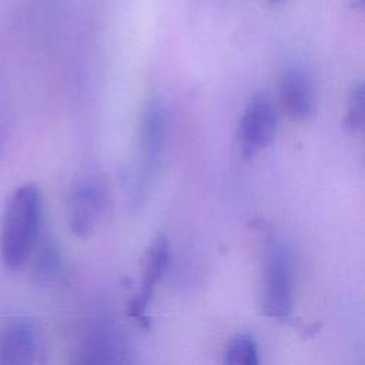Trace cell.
<instances>
[{
    "instance_id": "obj_2",
    "label": "cell",
    "mask_w": 365,
    "mask_h": 365,
    "mask_svg": "<svg viewBox=\"0 0 365 365\" xmlns=\"http://www.w3.org/2000/svg\"><path fill=\"white\" fill-rule=\"evenodd\" d=\"M261 299L265 315L272 319H287L292 312V258L282 244H271L265 252Z\"/></svg>"
},
{
    "instance_id": "obj_8",
    "label": "cell",
    "mask_w": 365,
    "mask_h": 365,
    "mask_svg": "<svg viewBox=\"0 0 365 365\" xmlns=\"http://www.w3.org/2000/svg\"><path fill=\"white\" fill-rule=\"evenodd\" d=\"M125 354L117 334L100 329L84 341L73 365H125Z\"/></svg>"
},
{
    "instance_id": "obj_11",
    "label": "cell",
    "mask_w": 365,
    "mask_h": 365,
    "mask_svg": "<svg viewBox=\"0 0 365 365\" xmlns=\"http://www.w3.org/2000/svg\"><path fill=\"white\" fill-rule=\"evenodd\" d=\"M222 365H259L258 348L252 336L237 335L225 348Z\"/></svg>"
},
{
    "instance_id": "obj_12",
    "label": "cell",
    "mask_w": 365,
    "mask_h": 365,
    "mask_svg": "<svg viewBox=\"0 0 365 365\" xmlns=\"http://www.w3.org/2000/svg\"><path fill=\"white\" fill-rule=\"evenodd\" d=\"M365 118V88L362 83H358L352 87L348 104H346V117L345 124L349 131H358L364 125Z\"/></svg>"
},
{
    "instance_id": "obj_13",
    "label": "cell",
    "mask_w": 365,
    "mask_h": 365,
    "mask_svg": "<svg viewBox=\"0 0 365 365\" xmlns=\"http://www.w3.org/2000/svg\"><path fill=\"white\" fill-rule=\"evenodd\" d=\"M271 1H277V0H271Z\"/></svg>"
},
{
    "instance_id": "obj_3",
    "label": "cell",
    "mask_w": 365,
    "mask_h": 365,
    "mask_svg": "<svg viewBox=\"0 0 365 365\" xmlns=\"http://www.w3.org/2000/svg\"><path fill=\"white\" fill-rule=\"evenodd\" d=\"M165 135V118L161 106L153 100L147 104L141 127H140V145H138V170L135 173L134 201H141L157 174L158 163L163 153Z\"/></svg>"
},
{
    "instance_id": "obj_10",
    "label": "cell",
    "mask_w": 365,
    "mask_h": 365,
    "mask_svg": "<svg viewBox=\"0 0 365 365\" xmlns=\"http://www.w3.org/2000/svg\"><path fill=\"white\" fill-rule=\"evenodd\" d=\"M31 257L33 278L41 284L53 281L60 269V252L51 238H38L31 251L30 258Z\"/></svg>"
},
{
    "instance_id": "obj_7",
    "label": "cell",
    "mask_w": 365,
    "mask_h": 365,
    "mask_svg": "<svg viewBox=\"0 0 365 365\" xmlns=\"http://www.w3.org/2000/svg\"><path fill=\"white\" fill-rule=\"evenodd\" d=\"M38 356V334L27 318H14L0 331V365H34Z\"/></svg>"
},
{
    "instance_id": "obj_4",
    "label": "cell",
    "mask_w": 365,
    "mask_h": 365,
    "mask_svg": "<svg viewBox=\"0 0 365 365\" xmlns=\"http://www.w3.org/2000/svg\"><path fill=\"white\" fill-rule=\"evenodd\" d=\"M277 114L271 98L265 93L255 94L247 104L240 123V143L245 157L264 150L274 138Z\"/></svg>"
},
{
    "instance_id": "obj_9",
    "label": "cell",
    "mask_w": 365,
    "mask_h": 365,
    "mask_svg": "<svg viewBox=\"0 0 365 365\" xmlns=\"http://www.w3.org/2000/svg\"><path fill=\"white\" fill-rule=\"evenodd\" d=\"M279 96L281 103L291 118L304 121L312 115L315 110L314 90L301 70L291 68L284 74Z\"/></svg>"
},
{
    "instance_id": "obj_6",
    "label": "cell",
    "mask_w": 365,
    "mask_h": 365,
    "mask_svg": "<svg viewBox=\"0 0 365 365\" xmlns=\"http://www.w3.org/2000/svg\"><path fill=\"white\" fill-rule=\"evenodd\" d=\"M104 210V195L94 182H80L73 188L67 200V224L73 235L90 237Z\"/></svg>"
},
{
    "instance_id": "obj_1",
    "label": "cell",
    "mask_w": 365,
    "mask_h": 365,
    "mask_svg": "<svg viewBox=\"0 0 365 365\" xmlns=\"http://www.w3.org/2000/svg\"><path fill=\"white\" fill-rule=\"evenodd\" d=\"M41 194L37 185L24 184L9 197L0 224V258L6 268L19 271L29 261L40 238Z\"/></svg>"
},
{
    "instance_id": "obj_5",
    "label": "cell",
    "mask_w": 365,
    "mask_h": 365,
    "mask_svg": "<svg viewBox=\"0 0 365 365\" xmlns=\"http://www.w3.org/2000/svg\"><path fill=\"white\" fill-rule=\"evenodd\" d=\"M170 264V248L168 241L164 235L158 234L150 244L145 251L143 269H141V281L140 289L134 295V298L128 304V315L138 322L141 327H148L147 308L154 295V291L161 281L164 272L167 271Z\"/></svg>"
}]
</instances>
